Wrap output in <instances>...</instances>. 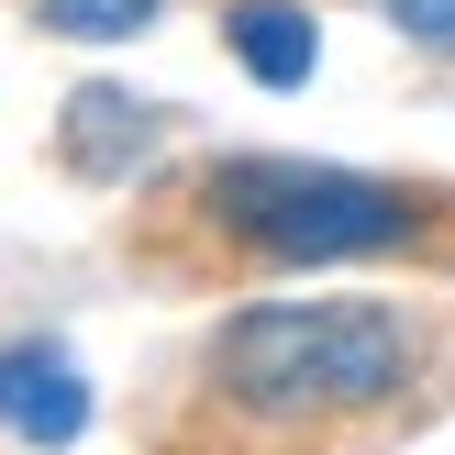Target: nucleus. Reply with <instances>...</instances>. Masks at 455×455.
Returning <instances> with one entry per match:
<instances>
[{"label":"nucleus","mask_w":455,"mask_h":455,"mask_svg":"<svg viewBox=\"0 0 455 455\" xmlns=\"http://www.w3.org/2000/svg\"><path fill=\"white\" fill-rule=\"evenodd\" d=\"M212 389L267 434H333L411 389V323L378 300H256L212 333Z\"/></svg>","instance_id":"obj_1"},{"label":"nucleus","mask_w":455,"mask_h":455,"mask_svg":"<svg viewBox=\"0 0 455 455\" xmlns=\"http://www.w3.org/2000/svg\"><path fill=\"white\" fill-rule=\"evenodd\" d=\"M189 212L256 267H355L422 234L411 189H389L367 167H323V156H222V167H200Z\"/></svg>","instance_id":"obj_2"},{"label":"nucleus","mask_w":455,"mask_h":455,"mask_svg":"<svg viewBox=\"0 0 455 455\" xmlns=\"http://www.w3.org/2000/svg\"><path fill=\"white\" fill-rule=\"evenodd\" d=\"M0 434H22V444H78L89 434V378H78L67 345H44V333L0 345Z\"/></svg>","instance_id":"obj_3"},{"label":"nucleus","mask_w":455,"mask_h":455,"mask_svg":"<svg viewBox=\"0 0 455 455\" xmlns=\"http://www.w3.org/2000/svg\"><path fill=\"white\" fill-rule=\"evenodd\" d=\"M56 145H67V167L78 178H133L145 167V145H156V100H133V89H78L67 100V123H56Z\"/></svg>","instance_id":"obj_4"},{"label":"nucleus","mask_w":455,"mask_h":455,"mask_svg":"<svg viewBox=\"0 0 455 455\" xmlns=\"http://www.w3.org/2000/svg\"><path fill=\"white\" fill-rule=\"evenodd\" d=\"M222 44L244 56L256 89H311V67H323V22L300 0H234L222 12Z\"/></svg>","instance_id":"obj_5"},{"label":"nucleus","mask_w":455,"mask_h":455,"mask_svg":"<svg viewBox=\"0 0 455 455\" xmlns=\"http://www.w3.org/2000/svg\"><path fill=\"white\" fill-rule=\"evenodd\" d=\"M44 12V34H78V44H123V34H145L167 0H34Z\"/></svg>","instance_id":"obj_6"},{"label":"nucleus","mask_w":455,"mask_h":455,"mask_svg":"<svg viewBox=\"0 0 455 455\" xmlns=\"http://www.w3.org/2000/svg\"><path fill=\"white\" fill-rule=\"evenodd\" d=\"M389 22L411 44H455V0H389Z\"/></svg>","instance_id":"obj_7"}]
</instances>
